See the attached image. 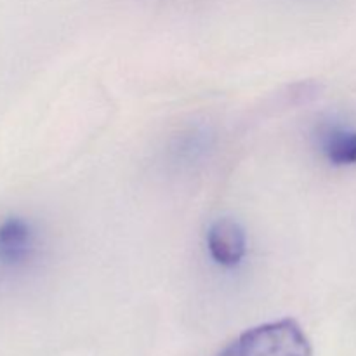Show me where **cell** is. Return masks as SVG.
<instances>
[{"instance_id": "obj_3", "label": "cell", "mask_w": 356, "mask_h": 356, "mask_svg": "<svg viewBox=\"0 0 356 356\" xmlns=\"http://www.w3.org/2000/svg\"><path fill=\"white\" fill-rule=\"evenodd\" d=\"M35 250V232L28 221L10 218L0 225V264L19 266Z\"/></svg>"}, {"instance_id": "obj_4", "label": "cell", "mask_w": 356, "mask_h": 356, "mask_svg": "<svg viewBox=\"0 0 356 356\" xmlns=\"http://www.w3.org/2000/svg\"><path fill=\"white\" fill-rule=\"evenodd\" d=\"M322 152L332 165H355L356 131L344 127H329L322 132Z\"/></svg>"}, {"instance_id": "obj_2", "label": "cell", "mask_w": 356, "mask_h": 356, "mask_svg": "<svg viewBox=\"0 0 356 356\" xmlns=\"http://www.w3.org/2000/svg\"><path fill=\"white\" fill-rule=\"evenodd\" d=\"M207 249L212 259L225 268H235L247 252V235L238 221L218 219L207 232Z\"/></svg>"}, {"instance_id": "obj_1", "label": "cell", "mask_w": 356, "mask_h": 356, "mask_svg": "<svg viewBox=\"0 0 356 356\" xmlns=\"http://www.w3.org/2000/svg\"><path fill=\"white\" fill-rule=\"evenodd\" d=\"M218 356H313V348L301 325L285 318L245 330Z\"/></svg>"}]
</instances>
